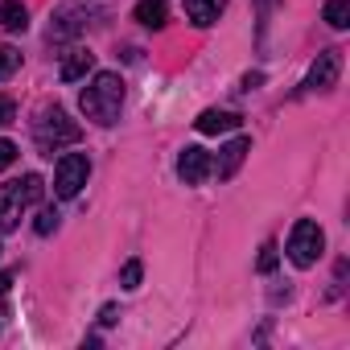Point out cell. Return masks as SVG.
Returning <instances> with one entry per match:
<instances>
[{
    "label": "cell",
    "instance_id": "cell-11",
    "mask_svg": "<svg viewBox=\"0 0 350 350\" xmlns=\"http://www.w3.org/2000/svg\"><path fill=\"white\" fill-rule=\"evenodd\" d=\"M91 66H95V54H91L87 46H75V50L62 58L58 79H62V83H79V79H87V75H91Z\"/></svg>",
    "mask_w": 350,
    "mask_h": 350
},
{
    "label": "cell",
    "instance_id": "cell-3",
    "mask_svg": "<svg viewBox=\"0 0 350 350\" xmlns=\"http://www.w3.org/2000/svg\"><path fill=\"white\" fill-rule=\"evenodd\" d=\"M42 190H46V186H42L38 173H25V178L0 186V231H13V227L21 223V215L42 198Z\"/></svg>",
    "mask_w": 350,
    "mask_h": 350
},
{
    "label": "cell",
    "instance_id": "cell-7",
    "mask_svg": "<svg viewBox=\"0 0 350 350\" xmlns=\"http://www.w3.org/2000/svg\"><path fill=\"white\" fill-rule=\"evenodd\" d=\"M338 70H342V54H338V50H321L317 62H313L309 75H305V91H329V87L338 83Z\"/></svg>",
    "mask_w": 350,
    "mask_h": 350
},
{
    "label": "cell",
    "instance_id": "cell-9",
    "mask_svg": "<svg viewBox=\"0 0 350 350\" xmlns=\"http://www.w3.org/2000/svg\"><path fill=\"white\" fill-rule=\"evenodd\" d=\"M247 152H252V140H247V136H235L231 144L219 148V161H211V173H219V182H231L235 173H239V165H243Z\"/></svg>",
    "mask_w": 350,
    "mask_h": 350
},
{
    "label": "cell",
    "instance_id": "cell-4",
    "mask_svg": "<svg viewBox=\"0 0 350 350\" xmlns=\"http://www.w3.org/2000/svg\"><path fill=\"white\" fill-rule=\"evenodd\" d=\"M321 247H325L321 227H317L313 219H297L293 231H288V260H293L297 268H313L317 256H321Z\"/></svg>",
    "mask_w": 350,
    "mask_h": 350
},
{
    "label": "cell",
    "instance_id": "cell-16",
    "mask_svg": "<svg viewBox=\"0 0 350 350\" xmlns=\"http://www.w3.org/2000/svg\"><path fill=\"white\" fill-rule=\"evenodd\" d=\"M17 66H21V54H17L13 46H0V83H5Z\"/></svg>",
    "mask_w": 350,
    "mask_h": 350
},
{
    "label": "cell",
    "instance_id": "cell-6",
    "mask_svg": "<svg viewBox=\"0 0 350 350\" xmlns=\"http://www.w3.org/2000/svg\"><path fill=\"white\" fill-rule=\"evenodd\" d=\"M87 13H91L87 0H70V5H62V9L50 17V42H66V38H75V33L87 25Z\"/></svg>",
    "mask_w": 350,
    "mask_h": 350
},
{
    "label": "cell",
    "instance_id": "cell-22",
    "mask_svg": "<svg viewBox=\"0 0 350 350\" xmlns=\"http://www.w3.org/2000/svg\"><path fill=\"white\" fill-rule=\"evenodd\" d=\"M99 321H103V325H111V321H116V305H103V313H99Z\"/></svg>",
    "mask_w": 350,
    "mask_h": 350
},
{
    "label": "cell",
    "instance_id": "cell-18",
    "mask_svg": "<svg viewBox=\"0 0 350 350\" xmlns=\"http://www.w3.org/2000/svg\"><path fill=\"white\" fill-rule=\"evenodd\" d=\"M33 231H38V235H50V231H58V211H54V206H46V211L38 215Z\"/></svg>",
    "mask_w": 350,
    "mask_h": 350
},
{
    "label": "cell",
    "instance_id": "cell-5",
    "mask_svg": "<svg viewBox=\"0 0 350 350\" xmlns=\"http://www.w3.org/2000/svg\"><path fill=\"white\" fill-rule=\"evenodd\" d=\"M87 178H91V161L83 152H66L58 161V169H54V194L58 198H75L87 186Z\"/></svg>",
    "mask_w": 350,
    "mask_h": 350
},
{
    "label": "cell",
    "instance_id": "cell-12",
    "mask_svg": "<svg viewBox=\"0 0 350 350\" xmlns=\"http://www.w3.org/2000/svg\"><path fill=\"white\" fill-rule=\"evenodd\" d=\"M0 29L5 33H25L29 29V9L21 0H0Z\"/></svg>",
    "mask_w": 350,
    "mask_h": 350
},
{
    "label": "cell",
    "instance_id": "cell-21",
    "mask_svg": "<svg viewBox=\"0 0 350 350\" xmlns=\"http://www.w3.org/2000/svg\"><path fill=\"white\" fill-rule=\"evenodd\" d=\"M13 157H17V144H13V140H0V169H9Z\"/></svg>",
    "mask_w": 350,
    "mask_h": 350
},
{
    "label": "cell",
    "instance_id": "cell-13",
    "mask_svg": "<svg viewBox=\"0 0 350 350\" xmlns=\"http://www.w3.org/2000/svg\"><path fill=\"white\" fill-rule=\"evenodd\" d=\"M223 9H227V0H186V17H190V21H194L198 29L215 25Z\"/></svg>",
    "mask_w": 350,
    "mask_h": 350
},
{
    "label": "cell",
    "instance_id": "cell-1",
    "mask_svg": "<svg viewBox=\"0 0 350 350\" xmlns=\"http://www.w3.org/2000/svg\"><path fill=\"white\" fill-rule=\"evenodd\" d=\"M79 107H83L87 120H95V124H103V128L116 124V120H120V107H124V79L111 75V70L95 75L91 87L79 95Z\"/></svg>",
    "mask_w": 350,
    "mask_h": 350
},
{
    "label": "cell",
    "instance_id": "cell-23",
    "mask_svg": "<svg viewBox=\"0 0 350 350\" xmlns=\"http://www.w3.org/2000/svg\"><path fill=\"white\" fill-rule=\"evenodd\" d=\"M9 284H13V276H9V272H0V293H5Z\"/></svg>",
    "mask_w": 350,
    "mask_h": 350
},
{
    "label": "cell",
    "instance_id": "cell-2",
    "mask_svg": "<svg viewBox=\"0 0 350 350\" xmlns=\"http://www.w3.org/2000/svg\"><path fill=\"white\" fill-rule=\"evenodd\" d=\"M79 140H83V128L62 107H46L33 120V144H38L42 157H54V152H62L66 144H79Z\"/></svg>",
    "mask_w": 350,
    "mask_h": 350
},
{
    "label": "cell",
    "instance_id": "cell-17",
    "mask_svg": "<svg viewBox=\"0 0 350 350\" xmlns=\"http://www.w3.org/2000/svg\"><path fill=\"white\" fill-rule=\"evenodd\" d=\"M140 276H144V264H140V260H128V264H124V272H120V284H124V288H136V284H140Z\"/></svg>",
    "mask_w": 350,
    "mask_h": 350
},
{
    "label": "cell",
    "instance_id": "cell-19",
    "mask_svg": "<svg viewBox=\"0 0 350 350\" xmlns=\"http://www.w3.org/2000/svg\"><path fill=\"white\" fill-rule=\"evenodd\" d=\"M13 120H17V103L9 95H0V128H9Z\"/></svg>",
    "mask_w": 350,
    "mask_h": 350
},
{
    "label": "cell",
    "instance_id": "cell-8",
    "mask_svg": "<svg viewBox=\"0 0 350 350\" xmlns=\"http://www.w3.org/2000/svg\"><path fill=\"white\" fill-rule=\"evenodd\" d=\"M178 178H182L186 186L206 182V178H211V152H206V148H198V144H186V148H182V157H178Z\"/></svg>",
    "mask_w": 350,
    "mask_h": 350
},
{
    "label": "cell",
    "instance_id": "cell-14",
    "mask_svg": "<svg viewBox=\"0 0 350 350\" xmlns=\"http://www.w3.org/2000/svg\"><path fill=\"white\" fill-rule=\"evenodd\" d=\"M132 17H136L144 29H161V25H165V17H169V5H165V0H140Z\"/></svg>",
    "mask_w": 350,
    "mask_h": 350
},
{
    "label": "cell",
    "instance_id": "cell-15",
    "mask_svg": "<svg viewBox=\"0 0 350 350\" xmlns=\"http://www.w3.org/2000/svg\"><path fill=\"white\" fill-rule=\"evenodd\" d=\"M325 21H329V29H346L350 25V0H329V5H325Z\"/></svg>",
    "mask_w": 350,
    "mask_h": 350
},
{
    "label": "cell",
    "instance_id": "cell-10",
    "mask_svg": "<svg viewBox=\"0 0 350 350\" xmlns=\"http://www.w3.org/2000/svg\"><path fill=\"white\" fill-rule=\"evenodd\" d=\"M243 124V116L239 111H219V107H211V111H202L198 120H194V128L202 132V136H219V132H235Z\"/></svg>",
    "mask_w": 350,
    "mask_h": 350
},
{
    "label": "cell",
    "instance_id": "cell-20",
    "mask_svg": "<svg viewBox=\"0 0 350 350\" xmlns=\"http://www.w3.org/2000/svg\"><path fill=\"white\" fill-rule=\"evenodd\" d=\"M276 268V243H264V252H260V272H272Z\"/></svg>",
    "mask_w": 350,
    "mask_h": 350
}]
</instances>
